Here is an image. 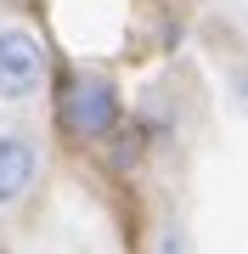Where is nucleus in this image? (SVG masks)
Segmentation results:
<instances>
[{
	"label": "nucleus",
	"instance_id": "1",
	"mask_svg": "<svg viewBox=\"0 0 248 254\" xmlns=\"http://www.w3.org/2000/svg\"><path fill=\"white\" fill-rule=\"evenodd\" d=\"M56 113H62V130L79 141H107L113 130L124 125V102H119V79L107 68H74L62 79V96H56Z\"/></svg>",
	"mask_w": 248,
	"mask_h": 254
},
{
	"label": "nucleus",
	"instance_id": "2",
	"mask_svg": "<svg viewBox=\"0 0 248 254\" xmlns=\"http://www.w3.org/2000/svg\"><path fill=\"white\" fill-rule=\"evenodd\" d=\"M46 91V46L23 23H0V102H28Z\"/></svg>",
	"mask_w": 248,
	"mask_h": 254
},
{
	"label": "nucleus",
	"instance_id": "3",
	"mask_svg": "<svg viewBox=\"0 0 248 254\" xmlns=\"http://www.w3.org/2000/svg\"><path fill=\"white\" fill-rule=\"evenodd\" d=\"M40 170H46V153H40V141L28 136V130L6 125V130H0V209L23 203L28 192H34Z\"/></svg>",
	"mask_w": 248,
	"mask_h": 254
},
{
	"label": "nucleus",
	"instance_id": "4",
	"mask_svg": "<svg viewBox=\"0 0 248 254\" xmlns=\"http://www.w3.org/2000/svg\"><path fill=\"white\" fill-rule=\"evenodd\" d=\"M226 102H231V113H248V63L226 68Z\"/></svg>",
	"mask_w": 248,
	"mask_h": 254
},
{
	"label": "nucleus",
	"instance_id": "5",
	"mask_svg": "<svg viewBox=\"0 0 248 254\" xmlns=\"http://www.w3.org/2000/svg\"><path fill=\"white\" fill-rule=\"evenodd\" d=\"M158 254H192V232L181 226V220H164V232H158Z\"/></svg>",
	"mask_w": 248,
	"mask_h": 254
},
{
	"label": "nucleus",
	"instance_id": "6",
	"mask_svg": "<svg viewBox=\"0 0 248 254\" xmlns=\"http://www.w3.org/2000/svg\"><path fill=\"white\" fill-rule=\"evenodd\" d=\"M0 254H6V249H0Z\"/></svg>",
	"mask_w": 248,
	"mask_h": 254
}]
</instances>
